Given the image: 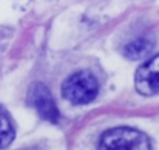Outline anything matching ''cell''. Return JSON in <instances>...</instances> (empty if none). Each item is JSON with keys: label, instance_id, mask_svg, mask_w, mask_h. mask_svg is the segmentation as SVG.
<instances>
[{"label": "cell", "instance_id": "obj_1", "mask_svg": "<svg viewBox=\"0 0 159 150\" xmlns=\"http://www.w3.org/2000/svg\"><path fill=\"white\" fill-rule=\"evenodd\" d=\"M99 150H150V139L136 129L114 127L101 136Z\"/></svg>", "mask_w": 159, "mask_h": 150}, {"label": "cell", "instance_id": "obj_2", "mask_svg": "<svg viewBox=\"0 0 159 150\" xmlns=\"http://www.w3.org/2000/svg\"><path fill=\"white\" fill-rule=\"evenodd\" d=\"M99 93L98 79L90 71H77L62 84V95L74 105L90 104Z\"/></svg>", "mask_w": 159, "mask_h": 150}, {"label": "cell", "instance_id": "obj_3", "mask_svg": "<svg viewBox=\"0 0 159 150\" xmlns=\"http://www.w3.org/2000/svg\"><path fill=\"white\" fill-rule=\"evenodd\" d=\"M134 87L138 93L144 96H153L159 91V54L153 56L138 68L134 76Z\"/></svg>", "mask_w": 159, "mask_h": 150}, {"label": "cell", "instance_id": "obj_4", "mask_svg": "<svg viewBox=\"0 0 159 150\" xmlns=\"http://www.w3.org/2000/svg\"><path fill=\"white\" fill-rule=\"evenodd\" d=\"M30 104L36 108V111L47 121L50 122H57L59 121V110L54 102L53 96L48 90L47 85L37 82L31 87L30 90Z\"/></svg>", "mask_w": 159, "mask_h": 150}, {"label": "cell", "instance_id": "obj_5", "mask_svg": "<svg viewBox=\"0 0 159 150\" xmlns=\"http://www.w3.org/2000/svg\"><path fill=\"white\" fill-rule=\"evenodd\" d=\"M152 50H153L152 40L144 39V37H138L124 47V54H125V57H128L131 60H138V59H142L147 54H150Z\"/></svg>", "mask_w": 159, "mask_h": 150}, {"label": "cell", "instance_id": "obj_6", "mask_svg": "<svg viewBox=\"0 0 159 150\" xmlns=\"http://www.w3.org/2000/svg\"><path fill=\"white\" fill-rule=\"evenodd\" d=\"M14 139V127L11 124V119L8 115L0 110V149L8 147Z\"/></svg>", "mask_w": 159, "mask_h": 150}]
</instances>
